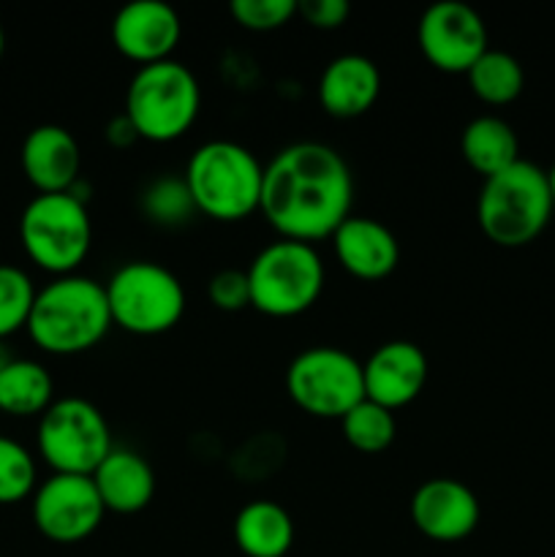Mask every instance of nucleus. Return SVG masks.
Instances as JSON below:
<instances>
[{"instance_id": "obj_1", "label": "nucleus", "mask_w": 555, "mask_h": 557, "mask_svg": "<svg viewBox=\"0 0 555 557\" xmlns=\"http://www.w3.org/2000/svg\"><path fill=\"white\" fill-rule=\"evenodd\" d=\"M354 177L346 158L321 141L288 145L264 166L259 212L281 239L316 245L351 215Z\"/></svg>"}, {"instance_id": "obj_2", "label": "nucleus", "mask_w": 555, "mask_h": 557, "mask_svg": "<svg viewBox=\"0 0 555 557\" xmlns=\"http://www.w3.org/2000/svg\"><path fill=\"white\" fill-rule=\"evenodd\" d=\"M27 337L52 357H76L96 348L112 330L103 283L87 275H63L36 292Z\"/></svg>"}, {"instance_id": "obj_3", "label": "nucleus", "mask_w": 555, "mask_h": 557, "mask_svg": "<svg viewBox=\"0 0 555 557\" xmlns=\"http://www.w3.org/2000/svg\"><path fill=\"white\" fill-rule=\"evenodd\" d=\"M183 180L199 215L237 223L259 212L264 163L237 141L212 139L190 152Z\"/></svg>"}, {"instance_id": "obj_4", "label": "nucleus", "mask_w": 555, "mask_h": 557, "mask_svg": "<svg viewBox=\"0 0 555 557\" xmlns=\"http://www.w3.org/2000/svg\"><path fill=\"white\" fill-rule=\"evenodd\" d=\"M553 215L555 207L547 172L522 158L484 180L479 190V228L498 248H526L539 239Z\"/></svg>"}, {"instance_id": "obj_5", "label": "nucleus", "mask_w": 555, "mask_h": 557, "mask_svg": "<svg viewBox=\"0 0 555 557\" xmlns=\"http://www.w3.org/2000/svg\"><path fill=\"white\" fill-rule=\"evenodd\" d=\"M201 109V87L180 60L141 65L125 90L123 114L136 136L152 145L177 141L194 128Z\"/></svg>"}, {"instance_id": "obj_6", "label": "nucleus", "mask_w": 555, "mask_h": 557, "mask_svg": "<svg viewBox=\"0 0 555 557\" xmlns=\"http://www.w3.org/2000/svg\"><path fill=\"white\" fill-rule=\"evenodd\" d=\"M20 243L38 270L76 275L92 248V221L79 194H36L20 215Z\"/></svg>"}, {"instance_id": "obj_7", "label": "nucleus", "mask_w": 555, "mask_h": 557, "mask_svg": "<svg viewBox=\"0 0 555 557\" xmlns=\"http://www.w3.org/2000/svg\"><path fill=\"white\" fill-rule=\"evenodd\" d=\"M250 308L270 319H294L319 302L326 270L316 245L275 239L256 253L248 270Z\"/></svg>"}, {"instance_id": "obj_8", "label": "nucleus", "mask_w": 555, "mask_h": 557, "mask_svg": "<svg viewBox=\"0 0 555 557\" xmlns=\"http://www.w3.org/2000/svg\"><path fill=\"white\" fill-rule=\"evenodd\" d=\"M112 326L136 337L172 332L185 315V288L172 270L136 259L112 272L103 283Z\"/></svg>"}, {"instance_id": "obj_9", "label": "nucleus", "mask_w": 555, "mask_h": 557, "mask_svg": "<svg viewBox=\"0 0 555 557\" xmlns=\"http://www.w3.org/2000/svg\"><path fill=\"white\" fill-rule=\"evenodd\" d=\"M36 449L52 473L92 476L114 449L112 430L90 400L60 397L38 417Z\"/></svg>"}, {"instance_id": "obj_10", "label": "nucleus", "mask_w": 555, "mask_h": 557, "mask_svg": "<svg viewBox=\"0 0 555 557\" xmlns=\"http://www.w3.org/2000/svg\"><path fill=\"white\" fill-rule=\"evenodd\" d=\"M286 392L308 417L341 422L365 400L362 362L337 346L305 348L288 364Z\"/></svg>"}, {"instance_id": "obj_11", "label": "nucleus", "mask_w": 555, "mask_h": 557, "mask_svg": "<svg viewBox=\"0 0 555 557\" xmlns=\"http://www.w3.org/2000/svg\"><path fill=\"white\" fill-rule=\"evenodd\" d=\"M33 525L54 544H79L101 528V495L90 476L52 473L36 487L30 498Z\"/></svg>"}, {"instance_id": "obj_12", "label": "nucleus", "mask_w": 555, "mask_h": 557, "mask_svg": "<svg viewBox=\"0 0 555 557\" xmlns=\"http://www.w3.org/2000/svg\"><path fill=\"white\" fill-rule=\"evenodd\" d=\"M417 44L422 58L444 74H468L488 52V25L471 5L444 0L422 11L417 25Z\"/></svg>"}, {"instance_id": "obj_13", "label": "nucleus", "mask_w": 555, "mask_h": 557, "mask_svg": "<svg viewBox=\"0 0 555 557\" xmlns=\"http://www.w3.org/2000/svg\"><path fill=\"white\" fill-rule=\"evenodd\" d=\"M183 38V22L169 3L134 0L123 5L112 20V44L125 60L141 65L172 60Z\"/></svg>"}, {"instance_id": "obj_14", "label": "nucleus", "mask_w": 555, "mask_h": 557, "mask_svg": "<svg viewBox=\"0 0 555 557\" xmlns=\"http://www.w3.org/2000/svg\"><path fill=\"white\" fill-rule=\"evenodd\" d=\"M479 498L468 484L439 476L419 484L411 498V520L424 539L455 544L471 536L479 525Z\"/></svg>"}, {"instance_id": "obj_15", "label": "nucleus", "mask_w": 555, "mask_h": 557, "mask_svg": "<svg viewBox=\"0 0 555 557\" xmlns=\"http://www.w3.org/2000/svg\"><path fill=\"white\" fill-rule=\"evenodd\" d=\"M430 364L422 348L411 341L381 343L373 354L362 362L365 397L379 406L406 408L422 395L428 384Z\"/></svg>"}, {"instance_id": "obj_16", "label": "nucleus", "mask_w": 555, "mask_h": 557, "mask_svg": "<svg viewBox=\"0 0 555 557\" xmlns=\"http://www.w3.org/2000/svg\"><path fill=\"white\" fill-rule=\"evenodd\" d=\"M20 163L36 194H71L82 174V147L69 128L44 123L22 141Z\"/></svg>"}, {"instance_id": "obj_17", "label": "nucleus", "mask_w": 555, "mask_h": 557, "mask_svg": "<svg viewBox=\"0 0 555 557\" xmlns=\"http://www.w3.org/2000/svg\"><path fill=\"white\" fill-rule=\"evenodd\" d=\"M335 261L351 277L375 283L390 277L400 264L397 237L375 218L348 215L330 237Z\"/></svg>"}, {"instance_id": "obj_18", "label": "nucleus", "mask_w": 555, "mask_h": 557, "mask_svg": "<svg viewBox=\"0 0 555 557\" xmlns=\"http://www.w3.org/2000/svg\"><path fill=\"white\" fill-rule=\"evenodd\" d=\"M319 103L330 117L354 120L373 109L381 96V71L357 52L337 54L319 76Z\"/></svg>"}, {"instance_id": "obj_19", "label": "nucleus", "mask_w": 555, "mask_h": 557, "mask_svg": "<svg viewBox=\"0 0 555 557\" xmlns=\"http://www.w3.org/2000/svg\"><path fill=\"white\" fill-rule=\"evenodd\" d=\"M103 509L112 515H139L156 498V471L134 449L114 446L92 473Z\"/></svg>"}, {"instance_id": "obj_20", "label": "nucleus", "mask_w": 555, "mask_h": 557, "mask_svg": "<svg viewBox=\"0 0 555 557\" xmlns=\"http://www.w3.org/2000/svg\"><path fill=\"white\" fill-rule=\"evenodd\" d=\"M234 544L245 557H286L294 520L275 500H250L234 517Z\"/></svg>"}, {"instance_id": "obj_21", "label": "nucleus", "mask_w": 555, "mask_h": 557, "mask_svg": "<svg viewBox=\"0 0 555 557\" xmlns=\"http://www.w3.org/2000/svg\"><path fill=\"white\" fill-rule=\"evenodd\" d=\"M460 152L462 161L488 180L520 161V139L504 117L479 114L462 128Z\"/></svg>"}, {"instance_id": "obj_22", "label": "nucleus", "mask_w": 555, "mask_h": 557, "mask_svg": "<svg viewBox=\"0 0 555 557\" xmlns=\"http://www.w3.org/2000/svg\"><path fill=\"white\" fill-rule=\"evenodd\" d=\"M54 403V381L36 359L14 357L0 370V413L14 419L41 417Z\"/></svg>"}, {"instance_id": "obj_23", "label": "nucleus", "mask_w": 555, "mask_h": 557, "mask_svg": "<svg viewBox=\"0 0 555 557\" xmlns=\"http://www.w3.org/2000/svg\"><path fill=\"white\" fill-rule=\"evenodd\" d=\"M473 96L488 107H506L517 101L526 87V71L515 54L504 49H488L466 74Z\"/></svg>"}, {"instance_id": "obj_24", "label": "nucleus", "mask_w": 555, "mask_h": 557, "mask_svg": "<svg viewBox=\"0 0 555 557\" xmlns=\"http://www.w3.org/2000/svg\"><path fill=\"white\" fill-rule=\"evenodd\" d=\"M341 433L351 449L362 451V455H381L395 444V413L365 397L341 419Z\"/></svg>"}, {"instance_id": "obj_25", "label": "nucleus", "mask_w": 555, "mask_h": 557, "mask_svg": "<svg viewBox=\"0 0 555 557\" xmlns=\"http://www.w3.org/2000/svg\"><path fill=\"white\" fill-rule=\"evenodd\" d=\"M38 487L36 457L20 441L0 435V506L33 498Z\"/></svg>"}, {"instance_id": "obj_26", "label": "nucleus", "mask_w": 555, "mask_h": 557, "mask_svg": "<svg viewBox=\"0 0 555 557\" xmlns=\"http://www.w3.org/2000/svg\"><path fill=\"white\" fill-rule=\"evenodd\" d=\"M36 292V283L22 267L0 264V341L25 330Z\"/></svg>"}, {"instance_id": "obj_27", "label": "nucleus", "mask_w": 555, "mask_h": 557, "mask_svg": "<svg viewBox=\"0 0 555 557\" xmlns=\"http://www.w3.org/2000/svg\"><path fill=\"white\" fill-rule=\"evenodd\" d=\"M141 210L158 226H183L190 215H199L183 177L152 180L141 194Z\"/></svg>"}, {"instance_id": "obj_28", "label": "nucleus", "mask_w": 555, "mask_h": 557, "mask_svg": "<svg viewBox=\"0 0 555 557\" xmlns=\"http://www.w3.org/2000/svg\"><path fill=\"white\" fill-rule=\"evenodd\" d=\"M229 14L245 30L272 33L297 16V0H232Z\"/></svg>"}, {"instance_id": "obj_29", "label": "nucleus", "mask_w": 555, "mask_h": 557, "mask_svg": "<svg viewBox=\"0 0 555 557\" xmlns=\"http://www.w3.org/2000/svg\"><path fill=\"white\" fill-rule=\"evenodd\" d=\"M207 297H210L212 308L223 310V313H239V310L250 308V283L245 270H221L210 277L207 283Z\"/></svg>"}, {"instance_id": "obj_30", "label": "nucleus", "mask_w": 555, "mask_h": 557, "mask_svg": "<svg viewBox=\"0 0 555 557\" xmlns=\"http://www.w3.org/2000/svg\"><path fill=\"white\" fill-rule=\"evenodd\" d=\"M297 14L316 30H337L348 22L351 5L346 0H299Z\"/></svg>"}, {"instance_id": "obj_31", "label": "nucleus", "mask_w": 555, "mask_h": 557, "mask_svg": "<svg viewBox=\"0 0 555 557\" xmlns=\"http://www.w3.org/2000/svg\"><path fill=\"white\" fill-rule=\"evenodd\" d=\"M107 139L112 141L114 147H128V145H134V141L139 139V136H136L134 125L128 123V117H125V114H118V117H114L112 123H109Z\"/></svg>"}, {"instance_id": "obj_32", "label": "nucleus", "mask_w": 555, "mask_h": 557, "mask_svg": "<svg viewBox=\"0 0 555 557\" xmlns=\"http://www.w3.org/2000/svg\"><path fill=\"white\" fill-rule=\"evenodd\" d=\"M11 359H14V354L9 351V346H5V341H0V370H3L5 364L11 362Z\"/></svg>"}, {"instance_id": "obj_33", "label": "nucleus", "mask_w": 555, "mask_h": 557, "mask_svg": "<svg viewBox=\"0 0 555 557\" xmlns=\"http://www.w3.org/2000/svg\"><path fill=\"white\" fill-rule=\"evenodd\" d=\"M547 180H550V194H553V207H555V163H553V169L547 172Z\"/></svg>"}, {"instance_id": "obj_34", "label": "nucleus", "mask_w": 555, "mask_h": 557, "mask_svg": "<svg viewBox=\"0 0 555 557\" xmlns=\"http://www.w3.org/2000/svg\"><path fill=\"white\" fill-rule=\"evenodd\" d=\"M3 52H5V33H3V25H0V60H3Z\"/></svg>"}]
</instances>
